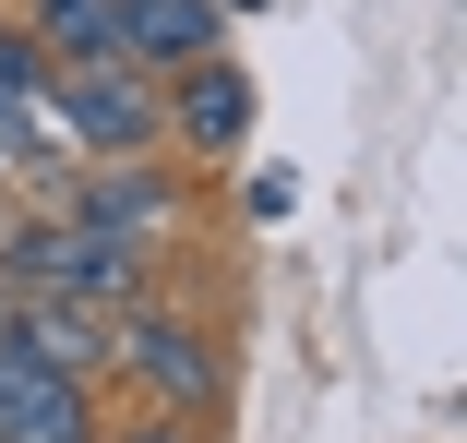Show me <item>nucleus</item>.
<instances>
[{
  "mask_svg": "<svg viewBox=\"0 0 467 443\" xmlns=\"http://www.w3.org/2000/svg\"><path fill=\"white\" fill-rule=\"evenodd\" d=\"M132 443H180V419H168V407H156V419H144V431H132Z\"/></svg>",
  "mask_w": 467,
  "mask_h": 443,
  "instance_id": "6e6552de",
  "label": "nucleus"
},
{
  "mask_svg": "<svg viewBox=\"0 0 467 443\" xmlns=\"http://www.w3.org/2000/svg\"><path fill=\"white\" fill-rule=\"evenodd\" d=\"M156 97H168V144H192V156H240L252 144V72L228 48L192 60V72H168Z\"/></svg>",
  "mask_w": 467,
  "mask_h": 443,
  "instance_id": "20e7f679",
  "label": "nucleus"
},
{
  "mask_svg": "<svg viewBox=\"0 0 467 443\" xmlns=\"http://www.w3.org/2000/svg\"><path fill=\"white\" fill-rule=\"evenodd\" d=\"M228 48V0H120V60L132 72H192V60H216Z\"/></svg>",
  "mask_w": 467,
  "mask_h": 443,
  "instance_id": "39448f33",
  "label": "nucleus"
},
{
  "mask_svg": "<svg viewBox=\"0 0 467 443\" xmlns=\"http://www.w3.org/2000/svg\"><path fill=\"white\" fill-rule=\"evenodd\" d=\"M25 36L48 60H120V0H25Z\"/></svg>",
  "mask_w": 467,
  "mask_h": 443,
  "instance_id": "423d86ee",
  "label": "nucleus"
},
{
  "mask_svg": "<svg viewBox=\"0 0 467 443\" xmlns=\"http://www.w3.org/2000/svg\"><path fill=\"white\" fill-rule=\"evenodd\" d=\"M0 443H97V396H84V372L36 360V347L13 335V312H0Z\"/></svg>",
  "mask_w": 467,
  "mask_h": 443,
  "instance_id": "7ed1b4c3",
  "label": "nucleus"
},
{
  "mask_svg": "<svg viewBox=\"0 0 467 443\" xmlns=\"http://www.w3.org/2000/svg\"><path fill=\"white\" fill-rule=\"evenodd\" d=\"M36 84H48V48L25 36V13H0V108H25Z\"/></svg>",
  "mask_w": 467,
  "mask_h": 443,
  "instance_id": "0eeeda50",
  "label": "nucleus"
},
{
  "mask_svg": "<svg viewBox=\"0 0 467 443\" xmlns=\"http://www.w3.org/2000/svg\"><path fill=\"white\" fill-rule=\"evenodd\" d=\"M0 192H13V168H0Z\"/></svg>",
  "mask_w": 467,
  "mask_h": 443,
  "instance_id": "9d476101",
  "label": "nucleus"
},
{
  "mask_svg": "<svg viewBox=\"0 0 467 443\" xmlns=\"http://www.w3.org/2000/svg\"><path fill=\"white\" fill-rule=\"evenodd\" d=\"M228 13H264V0H228Z\"/></svg>",
  "mask_w": 467,
  "mask_h": 443,
  "instance_id": "1a4fd4ad",
  "label": "nucleus"
},
{
  "mask_svg": "<svg viewBox=\"0 0 467 443\" xmlns=\"http://www.w3.org/2000/svg\"><path fill=\"white\" fill-rule=\"evenodd\" d=\"M36 108L60 120L72 156H156L168 144V97H156V72H132V60H48Z\"/></svg>",
  "mask_w": 467,
  "mask_h": 443,
  "instance_id": "f257e3e1",
  "label": "nucleus"
},
{
  "mask_svg": "<svg viewBox=\"0 0 467 443\" xmlns=\"http://www.w3.org/2000/svg\"><path fill=\"white\" fill-rule=\"evenodd\" d=\"M109 360H120V372L144 384V407H168V419H192V407L216 396V335L180 324V312H156V300L109 312Z\"/></svg>",
  "mask_w": 467,
  "mask_h": 443,
  "instance_id": "f03ea898",
  "label": "nucleus"
}]
</instances>
